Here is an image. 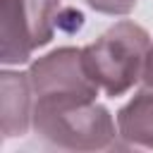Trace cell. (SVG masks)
<instances>
[{
  "mask_svg": "<svg viewBox=\"0 0 153 153\" xmlns=\"http://www.w3.org/2000/svg\"><path fill=\"white\" fill-rule=\"evenodd\" d=\"M110 110L91 103H45L33 100L36 136L60 151H108L117 148L120 129Z\"/></svg>",
  "mask_w": 153,
  "mask_h": 153,
  "instance_id": "6da1fadb",
  "label": "cell"
},
{
  "mask_svg": "<svg viewBox=\"0 0 153 153\" xmlns=\"http://www.w3.org/2000/svg\"><path fill=\"white\" fill-rule=\"evenodd\" d=\"M151 43L153 41L143 26L124 19L84 48V60L105 96L117 98L143 79Z\"/></svg>",
  "mask_w": 153,
  "mask_h": 153,
  "instance_id": "7a4b0ae2",
  "label": "cell"
},
{
  "mask_svg": "<svg viewBox=\"0 0 153 153\" xmlns=\"http://www.w3.org/2000/svg\"><path fill=\"white\" fill-rule=\"evenodd\" d=\"M62 0H0V60L24 65L55 36Z\"/></svg>",
  "mask_w": 153,
  "mask_h": 153,
  "instance_id": "3957f363",
  "label": "cell"
},
{
  "mask_svg": "<svg viewBox=\"0 0 153 153\" xmlns=\"http://www.w3.org/2000/svg\"><path fill=\"white\" fill-rule=\"evenodd\" d=\"M29 79L33 100L45 103H91L100 91L84 60V48L72 45L55 48L33 60L29 67Z\"/></svg>",
  "mask_w": 153,
  "mask_h": 153,
  "instance_id": "277c9868",
  "label": "cell"
},
{
  "mask_svg": "<svg viewBox=\"0 0 153 153\" xmlns=\"http://www.w3.org/2000/svg\"><path fill=\"white\" fill-rule=\"evenodd\" d=\"M0 115H2V139L24 136L33 127V88L29 72L2 69L0 74Z\"/></svg>",
  "mask_w": 153,
  "mask_h": 153,
  "instance_id": "5b68a950",
  "label": "cell"
},
{
  "mask_svg": "<svg viewBox=\"0 0 153 153\" xmlns=\"http://www.w3.org/2000/svg\"><path fill=\"white\" fill-rule=\"evenodd\" d=\"M120 139L134 148L153 151V88L136 91L117 112Z\"/></svg>",
  "mask_w": 153,
  "mask_h": 153,
  "instance_id": "8992f818",
  "label": "cell"
},
{
  "mask_svg": "<svg viewBox=\"0 0 153 153\" xmlns=\"http://www.w3.org/2000/svg\"><path fill=\"white\" fill-rule=\"evenodd\" d=\"M91 10L100 12V14H110V17H120V14H129L139 0H84Z\"/></svg>",
  "mask_w": 153,
  "mask_h": 153,
  "instance_id": "52a82bcc",
  "label": "cell"
},
{
  "mask_svg": "<svg viewBox=\"0 0 153 153\" xmlns=\"http://www.w3.org/2000/svg\"><path fill=\"white\" fill-rule=\"evenodd\" d=\"M141 81L153 88V43H151V50H148V57H146V67H143V79Z\"/></svg>",
  "mask_w": 153,
  "mask_h": 153,
  "instance_id": "ba28073f",
  "label": "cell"
}]
</instances>
